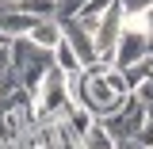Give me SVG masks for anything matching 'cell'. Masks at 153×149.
<instances>
[{
	"instance_id": "cell-1",
	"label": "cell",
	"mask_w": 153,
	"mask_h": 149,
	"mask_svg": "<svg viewBox=\"0 0 153 149\" xmlns=\"http://www.w3.org/2000/svg\"><path fill=\"white\" fill-rule=\"evenodd\" d=\"M8 69H16L19 80H23V88L35 96V88L42 84V76L54 69V50H42L35 46L31 38H12L8 42Z\"/></svg>"
},
{
	"instance_id": "cell-2",
	"label": "cell",
	"mask_w": 153,
	"mask_h": 149,
	"mask_svg": "<svg viewBox=\"0 0 153 149\" xmlns=\"http://www.w3.org/2000/svg\"><path fill=\"white\" fill-rule=\"evenodd\" d=\"M119 38H123V0L111 4L100 27L92 31V42H96V54H100V65H111L115 61V50H119Z\"/></svg>"
},
{
	"instance_id": "cell-3",
	"label": "cell",
	"mask_w": 153,
	"mask_h": 149,
	"mask_svg": "<svg viewBox=\"0 0 153 149\" xmlns=\"http://www.w3.org/2000/svg\"><path fill=\"white\" fill-rule=\"evenodd\" d=\"M146 119H149L146 107L130 96V99L123 103V111H115L111 119H103V126H107V134H111L115 142H123V138H134V134L142 130V126H146Z\"/></svg>"
},
{
	"instance_id": "cell-4",
	"label": "cell",
	"mask_w": 153,
	"mask_h": 149,
	"mask_svg": "<svg viewBox=\"0 0 153 149\" xmlns=\"http://www.w3.org/2000/svg\"><path fill=\"white\" fill-rule=\"evenodd\" d=\"M61 35H65V42H69V46L76 50V57H80V65H84V69L100 65V54H96L92 31H84L76 19H61Z\"/></svg>"
},
{
	"instance_id": "cell-5",
	"label": "cell",
	"mask_w": 153,
	"mask_h": 149,
	"mask_svg": "<svg viewBox=\"0 0 153 149\" xmlns=\"http://www.w3.org/2000/svg\"><path fill=\"white\" fill-rule=\"evenodd\" d=\"M27 38H31L35 46H42V50H54L57 42H61V19H38Z\"/></svg>"
},
{
	"instance_id": "cell-6",
	"label": "cell",
	"mask_w": 153,
	"mask_h": 149,
	"mask_svg": "<svg viewBox=\"0 0 153 149\" xmlns=\"http://www.w3.org/2000/svg\"><path fill=\"white\" fill-rule=\"evenodd\" d=\"M54 65H57L65 76H73V73H80V69H84V65H80V57H76V50L65 42V35H61V42L54 46Z\"/></svg>"
},
{
	"instance_id": "cell-7",
	"label": "cell",
	"mask_w": 153,
	"mask_h": 149,
	"mask_svg": "<svg viewBox=\"0 0 153 149\" xmlns=\"http://www.w3.org/2000/svg\"><path fill=\"white\" fill-rule=\"evenodd\" d=\"M80 142H84V149H115V138L107 134V126H103L100 119H96L92 126H88V134H84Z\"/></svg>"
},
{
	"instance_id": "cell-8",
	"label": "cell",
	"mask_w": 153,
	"mask_h": 149,
	"mask_svg": "<svg viewBox=\"0 0 153 149\" xmlns=\"http://www.w3.org/2000/svg\"><path fill=\"white\" fill-rule=\"evenodd\" d=\"M134 99H138V103H142L146 111L153 107V76H146V80H142V84L134 88Z\"/></svg>"
},
{
	"instance_id": "cell-9",
	"label": "cell",
	"mask_w": 153,
	"mask_h": 149,
	"mask_svg": "<svg viewBox=\"0 0 153 149\" xmlns=\"http://www.w3.org/2000/svg\"><path fill=\"white\" fill-rule=\"evenodd\" d=\"M134 142H138L142 149H153V122H149V119H146V126H142V130L134 134Z\"/></svg>"
},
{
	"instance_id": "cell-10",
	"label": "cell",
	"mask_w": 153,
	"mask_h": 149,
	"mask_svg": "<svg viewBox=\"0 0 153 149\" xmlns=\"http://www.w3.org/2000/svg\"><path fill=\"white\" fill-rule=\"evenodd\" d=\"M80 4H84V0H57V19H69Z\"/></svg>"
},
{
	"instance_id": "cell-11",
	"label": "cell",
	"mask_w": 153,
	"mask_h": 149,
	"mask_svg": "<svg viewBox=\"0 0 153 149\" xmlns=\"http://www.w3.org/2000/svg\"><path fill=\"white\" fill-rule=\"evenodd\" d=\"M153 0H123V12H149Z\"/></svg>"
},
{
	"instance_id": "cell-12",
	"label": "cell",
	"mask_w": 153,
	"mask_h": 149,
	"mask_svg": "<svg viewBox=\"0 0 153 149\" xmlns=\"http://www.w3.org/2000/svg\"><path fill=\"white\" fill-rule=\"evenodd\" d=\"M8 65V46H0V69Z\"/></svg>"
},
{
	"instance_id": "cell-13",
	"label": "cell",
	"mask_w": 153,
	"mask_h": 149,
	"mask_svg": "<svg viewBox=\"0 0 153 149\" xmlns=\"http://www.w3.org/2000/svg\"><path fill=\"white\" fill-rule=\"evenodd\" d=\"M146 115H149V122H153V107H149V111H146Z\"/></svg>"
},
{
	"instance_id": "cell-14",
	"label": "cell",
	"mask_w": 153,
	"mask_h": 149,
	"mask_svg": "<svg viewBox=\"0 0 153 149\" xmlns=\"http://www.w3.org/2000/svg\"><path fill=\"white\" fill-rule=\"evenodd\" d=\"M12 4H16V0H12Z\"/></svg>"
}]
</instances>
